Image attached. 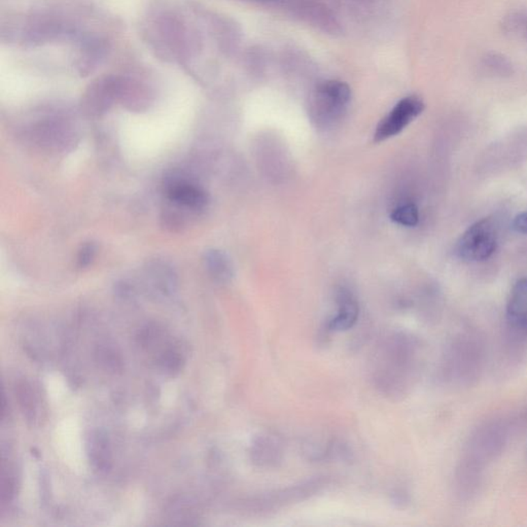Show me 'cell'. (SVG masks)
Segmentation results:
<instances>
[{
    "mask_svg": "<svg viewBox=\"0 0 527 527\" xmlns=\"http://www.w3.org/2000/svg\"><path fill=\"white\" fill-rule=\"evenodd\" d=\"M420 342L403 333L385 337L372 361V380L386 397L401 399L416 384L423 367Z\"/></svg>",
    "mask_w": 527,
    "mask_h": 527,
    "instance_id": "obj_1",
    "label": "cell"
},
{
    "mask_svg": "<svg viewBox=\"0 0 527 527\" xmlns=\"http://www.w3.org/2000/svg\"><path fill=\"white\" fill-rule=\"evenodd\" d=\"M510 434L511 427L505 418L488 419L473 430L455 472L459 498L469 500L478 492L486 469L505 451Z\"/></svg>",
    "mask_w": 527,
    "mask_h": 527,
    "instance_id": "obj_2",
    "label": "cell"
},
{
    "mask_svg": "<svg viewBox=\"0 0 527 527\" xmlns=\"http://www.w3.org/2000/svg\"><path fill=\"white\" fill-rule=\"evenodd\" d=\"M486 347L483 338L473 333H459L449 339L439 365L441 382L464 388L476 384L483 373Z\"/></svg>",
    "mask_w": 527,
    "mask_h": 527,
    "instance_id": "obj_3",
    "label": "cell"
},
{
    "mask_svg": "<svg viewBox=\"0 0 527 527\" xmlns=\"http://www.w3.org/2000/svg\"><path fill=\"white\" fill-rule=\"evenodd\" d=\"M352 99V90L347 84L327 81L316 88L311 107V116L320 127L335 124L343 116Z\"/></svg>",
    "mask_w": 527,
    "mask_h": 527,
    "instance_id": "obj_4",
    "label": "cell"
},
{
    "mask_svg": "<svg viewBox=\"0 0 527 527\" xmlns=\"http://www.w3.org/2000/svg\"><path fill=\"white\" fill-rule=\"evenodd\" d=\"M328 484L326 479H312L298 485L259 494L247 503V509L251 513L267 514L275 512L285 505L306 500L322 490Z\"/></svg>",
    "mask_w": 527,
    "mask_h": 527,
    "instance_id": "obj_5",
    "label": "cell"
},
{
    "mask_svg": "<svg viewBox=\"0 0 527 527\" xmlns=\"http://www.w3.org/2000/svg\"><path fill=\"white\" fill-rule=\"evenodd\" d=\"M498 234L494 221L481 219L471 226L457 243V253L469 262L487 260L496 251Z\"/></svg>",
    "mask_w": 527,
    "mask_h": 527,
    "instance_id": "obj_6",
    "label": "cell"
},
{
    "mask_svg": "<svg viewBox=\"0 0 527 527\" xmlns=\"http://www.w3.org/2000/svg\"><path fill=\"white\" fill-rule=\"evenodd\" d=\"M423 111L425 103L419 97L408 96L402 99L388 115L380 120L374 133V141L382 143L400 134Z\"/></svg>",
    "mask_w": 527,
    "mask_h": 527,
    "instance_id": "obj_7",
    "label": "cell"
},
{
    "mask_svg": "<svg viewBox=\"0 0 527 527\" xmlns=\"http://www.w3.org/2000/svg\"><path fill=\"white\" fill-rule=\"evenodd\" d=\"M165 191L167 199L184 210L199 212L205 208L208 202L207 194L201 187L182 176L169 178Z\"/></svg>",
    "mask_w": 527,
    "mask_h": 527,
    "instance_id": "obj_8",
    "label": "cell"
},
{
    "mask_svg": "<svg viewBox=\"0 0 527 527\" xmlns=\"http://www.w3.org/2000/svg\"><path fill=\"white\" fill-rule=\"evenodd\" d=\"M508 329L518 339L527 338V279L517 281L510 294L505 310Z\"/></svg>",
    "mask_w": 527,
    "mask_h": 527,
    "instance_id": "obj_9",
    "label": "cell"
},
{
    "mask_svg": "<svg viewBox=\"0 0 527 527\" xmlns=\"http://www.w3.org/2000/svg\"><path fill=\"white\" fill-rule=\"evenodd\" d=\"M251 459L259 468H276L285 455L283 441L274 434H259L251 445Z\"/></svg>",
    "mask_w": 527,
    "mask_h": 527,
    "instance_id": "obj_10",
    "label": "cell"
},
{
    "mask_svg": "<svg viewBox=\"0 0 527 527\" xmlns=\"http://www.w3.org/2000/svg\"><path fill=\"white\" fill-rule=\"evenodd\" d=\"M338 310L332 320L329 322V330L334 332L347 331L358 322L360 307L358 301L349 290L341 288L337 296Z\"/></svg>",
    "mask_w": 527,
    "mask_h": 527,
    "instance_id": "obj_11",
    "label": "cell"
},
{
    "mask_svg": "<svg viewBox=\"0 0 527 527\" xmlns=\"http://www.w3.org/2000/svg\"><path fill=\"white\" fill-rule=\"evenodd\" d=\"M204 265L210 276L219 283H228L234 276L233 265L223 251L210 249L204 255Z\"/></svg>",
    "mask_w": 527,
    "mask_h": 527,
    "instance_id": "obj_12",
    "label": "cell"
},
{
    "mask_svg": "<svg viewBox=\"0 0 527 527\" xmlns=\"http://www.w3.org/2000/svg\"><path fill=\"white\" fill-rule=\"evenodd\" d=\"M88 455L97 471H107L111 466V455L109 438L102 432H92L88 441Z\"/></svg>",
    "mask_w": 527,
    "mask_h": 527,
    "instance_id": "obj_13",
    "label": "cell"
},
{
    "mask_svg": "<svg viewBox=\"0 0 527 527\" xmlns=\"http://www.w3.org/2000/svg\"><path fill=\"white\" fill-rule=\"evenodd\" d=\"M146 275L161 294H169L173 292L176 277L169 265L163 262H152L146 268Z\"/></svg>",
    "mask_w": 527,
    "mask_h": 527,
    "instance_id": "obj_14",
    "label": "cell"
},
{
    "mask_svg": "<svg viewBox=\"0 0 527 527\" xmlns=\"http://www.w3.org/2000/svg\"><path fill=\"white\" fill-rule=\"evenodd\" d=\"M391 219L399 225L405 227H414L418 223V210L414 204H405L395 208L391 214Z\"/></svg>",
    "mask_w": 527,
    "mask_h": 527,
    "instance_id": "obj_15",
    "label": "cell"
},
{
    "mask_svg": "<svg viewBox=\"0 0 527 527\" xmlns=\"http://www.w3.org/2000/svg\"><path fill=\"white\" fill-rule=\"evenodd\" d=\"M97 247L95 243L88 242L81 247L77 255V265L79 268H86L95 259Z\"/></svg>",
    "mask_w": 527,
    "mask_h": 527,
    "instance_id": "obj_16",
    "label": "cell"
},
{
    "mask_svg": "<svg viewBox=\"0 0 527 527\" xmlns=\"http://www.w3.org/2000/svg\"><path fill=\"white\" fill-rule=\"evenodd\" d=\"M513 228L515 231L527 235V212H524V214L515 217L513 221Z\"/></svg>",
    "mask_w": 527,
    "mask_h": 527,
    "instance_id": "obj_17",
    "label": "cell"
},
{
    "mask_svg": "<svg viewBox=\"0 0 527 527\" xmlns=\"http://www.w3.org/2000/svg\"><path fill=\"white\" fill-rule=\"evenodd\" d=\"M526 416H527V412H526Z\"/></svg>",
    "mask_w": 527,
    "mask_h": 527,
    "instance_id": "obj_18",
    "label": "cell"
}]
</instances>
